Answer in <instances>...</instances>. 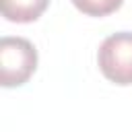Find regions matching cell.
Returning <instances> with one entry per match:
<instances>
[{
  "mask_svg": "<svg viewBox=\"0 0 132 132\" xmlns=\"http://www.w3.org/2000/svg\"><path fill=\"white\" fill-rule=\"evenodd\" d=\"M37 68V50L25 37L4 35L0 39V85L21 87Z\"/></svg>",
  "mask_w": 132,
  "mask_h": 132,
  "instance_id": "cell-1",
  "label": "cell"
},
{
  "mask_svg": "<svg viewBox=\"0 0 132 132\" xmlns=\"http://www.w3.org/2000/svg\"><path fill=\"white\" fill-rule=\"evenodd\" d=\"M50 0H2V16L12 23H33L47 8Z\"/></svg>",
  "mask_w": 132,
  "mask_h": 132,
  "instance_id": "cell-3",
  "label": "cell"
},
{
  "mask_svg": "<svg viewBox=\"0 0 132 132\" xmlns=\"http://www.w3.org/2000/svg\"><path fill=\"white\" fill-rule=\"evenodd\" d=\"M97 64L101 74L120 85H132V33L118 31L107 35L97 50Z\"/></svg>",
  "mask_w": 132,
  "mask_h": 132,
  "instance_id": "cell-2",
  "label": "cell"
},
{
  "mask_svg": "<svg viewBox=\"0 0 132 132\" xmlns=\"http://www.w3.org/2000/svg\"><path fill=\"white\" fill-rule=\"evenodd\" d=\"M124 0H72V4L89 16H107L122 6Z\"/></svg>",
  "mask_w": 132,
  "mask_h": 132,
  "instance_id": "cell-4",
  "label": "cell"
}]
</instances>
